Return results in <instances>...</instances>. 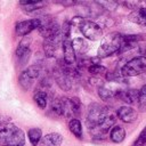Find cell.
<instances>
[{
    "mask_svg": "<svg viewBox=\"0 0 146 146\" xmlns=\"http://www.w3.org/2000/svg\"><path fill=\"white\" fill-rule=\"evenodd\" d=\"M122 38L123 34L119 32H111L106 36L103 38L100 46L97 50V57L98 58H106L114 54H119L121 47H122Z\"/></svg>",
    "mask_w": 146,
    "mask_h": 146,
    "instance_id": "obj_1",
    "label": "cell"
},
{
    "mask_svg": "<svg viewBox=\"0 0 146 146\" xmlns=\"http://www.w3.org/2000/svg\"><path fill=\"white\" fill-rule=\"evenodd\" d=\"M108 114L110 112L106 106L98 103H91L88 106L87 115H86V125L89 129V131L97 128Z\"/></svg>",
    "mask_w": 146,
    "mask_h": 146,
    "instance_id": "obj_2",
    "label": "cell"
},
{
    "mask_svg": "<svg viewBox=\"0 0 146 146\" xmlns=\"http://www.w3.org/2000/svg\"><path fill=\"white\" fill-rule=\"evenodd\" d=\"M146 72V55L143 56H137L128 62H125L121 68H120V74L123 78H129V76H136L141 73Z\"/></svg>",
    "mask_w": 146,
    "mask_h": 146,
    "instance_id": "obj_3",
    "label": "cell"
},
{
    "mask_svg": "<svg viewBox=\"0 0 146 146\" xmlns=\"http://www.w3.org/2000/svg\"><path fill=\"white\" fill-rule=\"evenodd\" d=\"M41 75V66L35 64L25 68L18 76V84L24 91H27L33 86L34 80H36Z\"/></svg>",
    "mask_w": 146,
    "mask_h": 146,
    "instance_id": "obj_4",
    "label": "cell"
},
{
    "mask_svg": "<svg viewBox=\"0 0 146 146\" xmlns=\"http://www.w3.org/2000/svg\"><path fill=\"white\" fill-rule=\"evenodd\" d=\"M79 30L84 38H87L91 41L99 40L103 35V30H102L100 25L97 24L96 22L89 21V19H84L82 22V24L79 26Z\"/></svg>",
    "mask_w": 146,
    "mask_h": 146,
    "instance_id": "obj_5",
    "label": "cell"
},
{
    "mask_svg": "<svg viewBox=\"0 0 146 146\" xmlns=\"http://www.w3.org/2000/svg\"><path fill=\"white\" fill-rule=\"evenodd\" d=\"M31 38L29 36H24L23 40L19 42L18 47L16 48V58H17V63L18 66H25L31 57Z\"/></svg>",
    "mask_w": 146,
    "mask_h": 146,
    "instance_id": "obj_6",
    "label": "cell"
},
{
    "mask_svg": "<svg viewBox=\"0 0 146 146\" xmlns=\"http://www.w3.org/2000/svg\"><path fill=\"white\" fill-rule=\"evenodd\" d=\"M62 42H63V38H62L60 33L44 39L43 40V51H44L46 57H48V58L54 57L57 49L59 48V46H62Z\"/></svg>",
    "mask_w": 146,
    "mask_h": 146,
    "instance_id": "obj_7",
    "label": "cell"
},
{
    "mask_svg": "<svg viewBox=\"0 0 146 146\" xmlns=\"http://www.w3.org/2000/svg\"><path fill=\"white\" fill-rule=\"evenodd\" d=\"M39 25H40V22L38 18H31L27 21H22V22L16 23L15 31L19 36H26L33 30H38Z\"/></svg>",
    "mask_w": 146,
    "mask_h": 146,
    "instance_id": "obj_8",
    "label": "cell"
},
{
    "mask_svg": "<svg viewBox=\"0 0 146 146\" xmlns=\"http://www.w3.org/2000/svg\"><path fill=\"white\" fill-rule=\"evenodd\" d=\"M115 116L113 114H108L105 120L97 127L95 128L94 130L90 131V133L92 135V138L96 139V138H100V137H104V135H106L113 127H114V123H115Z\"/></svg>",
    "mask_w": 146,
    "mask_h": 146,
    "instance_id": "obj_9",
    "label": "cell"
},
{
    "mask_svg": "<svg viewBox=\"0 0 146 146\" xmlns=\"http://www.w3.org/2000/svg\"><path fill=\"white\" fill-rule=\"evenodd\" d=\"M52 74H54V78H55V81L57 83V86L64 90V91H70L73 87V80L66 75L60 68H58L57 66L54 68L52 71Z\"/></svg>",
    "mask_w": 146,
    "mask_h": 146,
    "instance_id": "obj_10",
    "label": "cell"
},
{
    "mask_svg": "<svg viewBox=\"0 0 146 146\" xmlns=\"http://www.w3.org/2000/svg\"><path fill=\"white\" fill-rule=\"evenodd\" d=\"M62 47H63V55H64L63 60L70 66H75L76 55H75V51H74L73 46H72V40L71 39L63 40Z\"/></svg>",
    "mask_w": 146,
    "mask_h": 146,
    "instance_id": "obj_11",
    "label": "cell"
},
{
    "mask_svg": "<svg viewBox=\"0 0 146 146\" xmlns=\"http://www.w3.org/2000/svg\"><path fill=\"white\" fill-rule=\"evenodd\" d=\"M116 115L121 121L125 123H132L138 117V113L136 112V110H133L131 106H128V105L120 106L116 111Z\"/></svg>",
    "mask_w": 146,
    "mask_h": 146,
    "instance_id": "obj_12",
    "label": "cell"
},
{
    "mask_svg": "<svg viewBox=\"0 0 146 146\" xmlns=\"http://www.w3.org/2000/svg\"><path fill=\"white\" fill-rule=\"evenodd\" d=\"M116 99H120L121 102L125 103L127 105H132L137 102V98H138V90L137 89H123L121 88L116 96H115Z\"/></svg>",
    "mask_w": 146,
    "mask_h": 146,
    "instance_id": "obj_13",
    "label": "cell"
},
{
    "mask_svg": "<svg viewBox=\"0 0 146 146\" xmlns=\"http://www.w3.org/2000/svg\"><path fill=\"white\" fill-rule=\"evenodd\" d=\"M120 89L121 88H115L110 83H103L102 86H99L97 88V91H98L97 94L102 100H110V99L115 98V96Z\"/></svg>",
    "mask_w": 146,
    "mask_h": 146,
    "instance_id": "obj_14",
    "label": "cell"
},
{
    "mask_svg": "<svg viewBox=\"0 0 146 146\" xmlns=\"http://www.w3.org/2000/svg\"><path fill=\"white\" fill-rule=\"evenodd\" d=\"M63 143V136L58 132H50L42 136L39 146H60Z\"/></svg>",
    "mask_w": 146,
    "mask_h": 146,
    "instance_id": "obj_15",
    "label": "cell"
},
{
    "mask_svg": "<svg viewBox=\"0 0 146 146\" xmlns=\"http://www.w3.org/2000/svg\"><path fill=\"white\" fill-rule=\"evenodd\" d=\"M19 6L24 11L27 13H35L40 9H43L46 7L44 1H32V0H22L19 1Z\"/></svg>",
    "mask_w": 146,
    "mask_h": 146,
    "instance_id": "obj_16",
    "label": "cell"
},
{
    "mask_svg": "<svg viewBox=\"0 0 146 146\" xmlns=\"http://www.w3.org/2000/svg\"><path fill=\"white\" fill-rule=\"evenodd\" d=\"M72 46L75 54H79L81 56H83L89 49V43L84 38H74L72 40Z\"/></svg>",
    "mask_w": 146,
    "mask_h": 146,
    "instance_id": "obj_17",
    "label": "cell"
},
{
    "mask_svg": "<svg viewBox=\"0 0 146 146\" xmlns=\"http://www.w3.org/2000/svg\"><path fill=\"white\" fill-rule=\"evenodd\" d=\"M48 99H49V96H48V92L47 91H43L41 89H35L34 94H33V100L34 103L42 110H44L48 105Z\"/></svg>",
    "mask_w": 146,
    "mask_h": 146,
    "instance_id": "obj_18",
    "label": "cell"
},
{
    "mask_svg": "<svg viewBox=\"0 0 146 146\" xmlns=\"http://www.w3.org/2000/svg\"><path fill=\"white\" fill-rule=\"evenodd\" d=\"M125 138V130L121 125H114L110 131V139L113 143H122Z\"/></svg>",
    "mask_w": 146,
    "mask_h": 146,
    "instance_id": "obj_19",
    "label": "cell"
},
{
    "mask_svg": "<svg viewBox=\"0 0 146 146\" xmlns=\"http://www.w3.org/2000/svg\"><path fill=\"white\" fill-rule=\"evenodd\" d=\"M68 130L78 139H82L83 131H82V124H81V122H80L79 119H71L68 121Z\"/></svg>",
    "mask_w": 146,
    "mask_h": 146,
    "instance_id": "obj_20",
    "label": "cell"
},
{
    "mask_svg": "<svg viewBox=\"0 0 146 146\" xmlns=\"http://www.w3.org/2000/svg\"><path fill=\"white\" fill-rule=\"evenodd\" d=\"M27 137L32 146L39 145L41 138H42V130L40 128H31L27 131Z\"/></svg>",
    "mask_w": 146,
    "mask_h": 146,
    "instance_id": "obj_21",
    "label": "cell"
},
{
    "mask_svg": "<svg viewBox=\"0 0 146 146\" xmlns=\"http://www.w3.org/2000/svg\"><path fill=\"white\" fill-rule=\"evenodd\" d=\"M138 110L140 112L146 111V84H144L140 90H138V98H137Z\"/></svg>",
    "mask_w": 146,
    "mask_h": 146,
    "instance_id": "obj_22",
    "label": "cell"
},
{
    "mask_svg": "<svg viewBox=\"0 0 146 146\" xmlns=\"http://www.w3.org/2000/svg\"><path fill=\"white\" fill-rule=\"evenodd\" d=\"M88 72H89L92 76L98 78V76H100V75H105V74L107 73V68H106L105 66L100 65V64H92V65H90V66L88 67Z\"/></svg>",
    "mask_w": 146,
    "mask_h": 146,
    "instance_id": "obj_23",
    "label": "cell"
},
{
    "mask_svg": "<svg viewBox=\"0 0 146 146\" xmlns=\"http://www.w3.org/2000/svg\"><path fill=\"white\" fill-rule=\"evenodd\" d=\"M50 111L54 113V115L62 116V99H60V97H55L51 99Z\"/></svg>",
    "mask_w": 146,
    "mask_h": 146,
    "instance_id": "obj_24",
    "label": "cell"
},
{
    "mask_svg": "<svg viewBox=\"0 0 146 146\" xmlns=\"http://www.w3.org/2000/svg\"><path fill=\"white\" fill-rule=\"evenodd\" d=\"M70 102H71L73 117L76 119L81 113V100L79 97H72V98H70Z\"/></svg>",
    "mask_w": 146,
    "mask_h": 146,
    "instance_id": "obj_25",
    "label": "cell"
},
{
    "mask_svg": "<svg viewBox=\"0 0 146 146\" xmlns=\"http://www.w3.org/2000/svg\"><path fill=\"white\" fill-rule=\"evenodd\" d=\"M96 5L107 11H114L117 8L119 2H116V1H96Z\"/></svg>",
    "mask_w": 146,
    "mask_h": 146,
    "instance_id": "obj_26",
    "label": "cell"
},
{
    "mask_svg": "<svg viewBox=\"0 0 146 146\" xmlns=\"http://www.w3.org/2000/svg\"><path fill=\"white\" fill-rule=\"evenodd\" d=\"M71 30H72V24L70 21H65L63 23V25L60 26V35L63 38V40L70 39L71 35Z\"/></svg>",
    "mask_w": 146,
    "mask_h": 146,
    "instance_id": "obj_27",
    "label": "cell"
},
{
    "mask_svg": "<svg viewBox=\"0 0 146 146\" xmlns=\"http://www.w3.org/2000/svg\"><path fill=\"white\" fill-rule=\"evenodd\" d=\"M145 144H146V127L140 131L137 139L133 141L132 146H144Z\"/></svg>",
    "mask_w": 146,
    "mask_h": 146,
    "instance_id": "obj_28",
    "label": "cell"
},
{
    "mask_svg": "<svg viewBox=\"0 0 146 146\" xmlns=\"http://www.w3.org/2000/svg\"><path fill=\"white\" fill-rule=\"evenodd\" d=\"M84 21V18H82V17H80V16H75V17H73L70 22H71V24H72V26H80L81 24H82V22Z\"/></svg>",
    "mask_w": 146,
    "mask_h": 146,
    "instance_id": "obj_29",
    "label": "cell"
},
{
    "mask_svg": "<svg viewBox=\"0 0 146 146\" xmlns=\"http://www.w3.org/2000/svg\"><path fill=\"white\" fill-rule=\"evenodd\" d=\"M122 5L124 6V7H127L128 9H131V10H137V8H138V2H131V1H124V2H122Z\"/></svg>",
    "mask_w": 146,
    "mask_h": 146,
    "instance_id": "obj_30",
    "label": "cell"
},
{
    "mask_svg": "<svg viewBox=\"0 0 146 146\" xmlns=\"http://www.w3.org/2000/svg\"><path fill=\"white\" fill-rule=\"evenodd\" d=\"M55 3H57V5H62V6H64V7H71V6H75L76 5V2L75 1H62V0H59V1H54Z\"/></svg>",
    "mask_w": 146,
    "mask_h": 146,
    "instance_id": "obj_31",
    "label": "cell"
},
{
    "mask_svg": "<svg viewBox=\"0 0 146 146\" xmlns=\"http://www.w3.org/2000/svg\"><path fill=\"white\" fill-rule=\"evenodd\" d=\"M136 11H137V14H138V15L146 22V7H141V8L137 9Z\"/></svg>",
    "mask_w": 146,
    "mask_h": 146,
    "instance_id": "obj_32",
    "label": "cell"
},
{
    "mask_svg": "<svg viewBox=\"0 0 146 146\" xmlns=\"http://www.w3.org/2000/svg\"><path fill=\"white\" fill-rule=\"evenodd\" d=\"M6 121H8V120H0V123H2V122H6Z\"/></svg>",
    "mask_w": 146,
    "mask_h": 146,
    "instance_id": "obj_33",
    "label": "cell"
}]
</instances>
